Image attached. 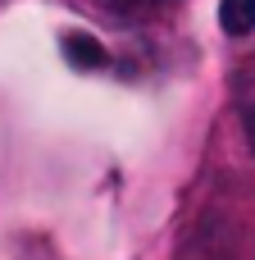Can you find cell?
<instances>
[{
	"label": "cell",
	"mask_w": 255,
	"mask_h": 260,
	"mask_svg": "<svg viewBox=\"0 0 255 260\" xmlns=\"http://www.w3.org/2000/svg\"><path fill=\"white\" fill-rule=\"evenodd\" d=\"M59 50L68 55V64H73V69H100V64L110 59V55H105V46H100L91 32H64Z\"/></svg>",
	"instance_id": "cell-1"
},
{
	"label": "cell",
	"mask_w": 255,
	"mask_h": 260,
	"mask_svg": "<svg viewBox=\"0 0 255 260\" xmlns=\"http://www.w3.org/2000/svg\"><path fill=\"white\" fill-rule=\"evenodd\" d=\"M219 27L228 37H251L255 32V0H219Z\"/></svg>",
	"instance_id": "cell-2"
},
{
	"label": "cell",
	"mask_w": 255,
	"mask_h": 260,
	"mask_svg": "<svg viewBox=\"0 0 255 260\" xmlns=\"http://www.w3.org/2000/svg\"><path fill=\"white\" fill-rule=\"evenodd\" d=\"M105 5H114L119 14H151V9H160L169 0H105Z\"/></svg>",
	"instance_id": "cell-3"
},
{
	"label": "cell",
	"mask_w": 255,
	"mask_h": 260,
	"mask_svg": "<svg viewBox=\"0 0 255 260\" xmlns=\"http://www.w3.org/2000/svg\"><path fill=\"white\" fill-rule=\"evenodd\" d=\"M242 123H246V142H251V151H255V101L242 110Z\"/></svg>",
	"instance_id": "cell-4"
}]
</instances>
